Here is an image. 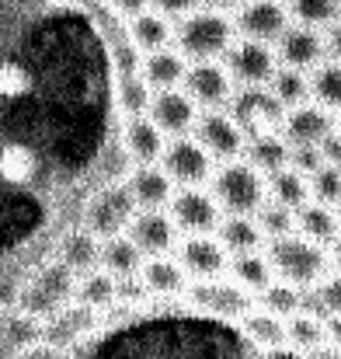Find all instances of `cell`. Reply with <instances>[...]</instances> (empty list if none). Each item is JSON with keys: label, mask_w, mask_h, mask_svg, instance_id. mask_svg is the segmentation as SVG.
Segmentation results:
<instances>
[{"label": "cell", "mask_w": 341, "mask_h": 359, "mask_svg": "<svg viewBox=\"0 0 341 359\" xmlns=\"http://www.w3.org/2000/svg\"><path fill=\"white\" fill-rule=\"evenodd\" d=\"M233 35H237L233 18H227V11H213V7H195L174 28V42L185 53V60H192V63L227 56Z\"/></svg>", "instance_id": "obj_1"}, {"label": "cell", "mask_w": 341, "mask_h": 359, "mask_svg": "<svg viewBox=\"0 0 341 359\" xmlns=\"http://www.w3.org/2000/svg\"><path fill=\"white\" fill-rule=\"evenodd\" d=\"M77 279H81V276H77L67 262L53 258V262L39 265V269L21 283V290H18V307L46 321V318H53L56 311H63L70 300H77Z\"/></svg>", "instance_id": "obj_2"}, {"label": "cell", "mask_w": 341, "mask_h": 359, "mask_svg": "<svg viewBox=\"0 0 341 359\" xmlns=\"http://www.w3.org/2000/svg\"><path fill=\"white\" fill-rule=\"evenodd\" d=\"M268 262L275 269L279 279L293 283V286H317L328 269H331V258L324 251V244L303 238V234H282V238L268 241Z\"/></svg>", "instance_id": "obj_3"}, {"label": "cell", "mask_w": 341, "mask_h": 359, "mask_svg": "<svg viewBox=\"0 0 341 359\" xmlns=\"http://www.w3.org/2000/svg\"><path fill=\"white\" fill-rule=\"evenodd\" d=\"M213 196L227 213H258L268 199V182L247 157H237L213 171Z\"/></svg>", "instance_id": "obj_4"}, {"label": "cell", "mask_w": 341, "mask_h": 359, "mask_svg": "<svg viewBox=\"0 0 341 359\" xmlns=\"http://www.w3.org/2000/svg\"><path fill=\"white\" fill-rule=\"evenodd\" d=\"M286 112L289 109L272 95L268 84H247V88L230 95V116L247 133V140L251 136H265V133H282Z\"/></svg>", "instance_id": "obj_5"}, {"label": "cell", "mask_w": 341, "mask_h": 359, "mask_svg": "<svg viewBox=\"0 0 341 359\" xmlns=\"http://www.w3.org/2000/svg\"><path fill=\"white\" fill-rule=\"evenodd\" d=\"M139 203L129 189V182H118V185H105L102 192L91 196L88 210H84V227L98 238H115V234H125L132 217H136Z\"/></svg>", "instance_id": "obj_6"}, {"label": "cell", "mask_w": 341, "mask_h": 359, "mask_svg": "<svg viewBox=\"0 0 341 359\" xmlns=\"http://www.w3.org/2000/svg\"><path fill=\"white\" fill-rule=\"evenodd\" d=\"M230 77L247 88V84H268L279 70V53L272 49V42H258V39H237L223 56Z\"/></svg>", "instance_id": "obj_7"}, {"label": "cell", "mask_w": 341, "mask_h": 359, "mask_svg": "<svg viewBox=\"0 0 341 359\" xmlns=\"http://www.w3.org/2000/svg\"><path fill=\"white\" fill-rule=\"evenodd\" d=\"M192 133L206 147V154L213 161H220V164L244 157V150H247V133L237 126V119L230 112H220V109H206Z\"/></svg>", "instance_id": "obj_8"}, {"label": "cell", "mask_w": 341, "mask_h": 359, "mask_svg": "<svg viewBox=\"0 0 341 359\" xmlns=\"http://www.w3.org/2000/svg\"><path fill=\"white\" fill-rule=\"evenodd\" d=\"M171 217L178 224V231H188V234H209L220 227V213L223 206L216 203L213 192L199 189V185H181V192L171 196Z\"/></svg>", "instance_id": "obj_9"}, {"label": "cell", "mask_w": 341, "mask_h": 359, "mask_svg": "<svg viewBox=\"0 0 341 359\" xmlns=\"http://www.w3.org/2000/svg\"><path fill=\"white\" fill-rule=\"evenodd\" d=\"M213 157L206 154V147L199 140H188V136H178L164 147V157H160V168L171 175V182L178 185H202L213 178Z\"/></svg>", "instance_id": "obj_10"}, {"label": "cell", "mask_w": 341, "mask_h": 359, "mask_svg": "<svg viewBox=\"0 0 341 359\" xmlns=\"http://www.w3.org/2000/svg\"><path fill=\"white\" fill-rule=\"evenodd\" d=\"M188 300L192 304H199V307H206L209 314H220V318H244L247 311H251V290H244L237 279L227 283L223 276H216V279H195L188 290Z\"/></svg>", "instance_id": "obj_11"}, {"label": "cell", "mask_w": 341, "mask_h": 359, "mask_svg": "<svg viewBox=\"0 0 341 359\" xmlns=\"http://www.w3.org/2000/svg\"><path fill=\"white\" fill-rule=\"evenodd\" d=\"M146 116L160 126L164 136L178 140V136H188V133L195 129V122H199V105H195V98H192L188 91L167 88V91H153Z\"/></svg>", "instance_id": "obj_12"}, {"label": "cell", "mask_w": 341, "mask_h": 359, "mask_svg": "<svg viewBox=\"0 0 341 359\" xmlns=\"http://www.w3.org/2000/svg\"><path fill=\"white\" fill-rule=\"evenodd\" d=\"M233 28L244 39L275 42L289 28V7H282V0H244L237 7Z\"/></svg>", "instance_id": "obj_13"}, {"label": "cell", "mask_w": 341, "mask_h": 359, "mask_svg": "<svg viewBox=\"0 0 341 359\" xmlns=\"http://www.w3.org/2000/svg\"><path fill=\"white\" fill-rule=\"evenodd\" d=\"M185 91L195 98L199 109H220L227 105L233 95V77H230L227 63L220 60H199L188 67L185 74Z\"/></svg>", "instance_id": "obj_14"}, {"label": "cell", "mask_w": 341, "mask_h": 359, "mask_svg": "<svg viewBox=\"0 0 341 359\" xmlns=\"http://www.w3.org/2000/svg\"><path fill=\"white\" fill-rule=\"evenodd\" d=\"M275 53H279V63H286V67L314 70L328 56V39L321 35V28H310V25L296 21L275 39Z\"/></svg>", "instance_id": "obj_15"}, {"label": "cell", "mask_w": 341, "mask_h": 359, "mask_svg": "<svg viewBox=\"0 0 341 359\" xmlns=\"http://www.w3.org/2000/svg\"><path fill=\"white\" fill-rule=\"evenodd\" d=\"M98 318H102V311H95V307H88L81 300H70L63 311H56L53 318L42 321V339L60 346V349H67V346L81 342L84 335H91L98 328Z\"/></svg>", "instance_id": "obj_16"}, {"label": "cell", "mask_w": 341, "mask_h": 359, "mask_svg": "<svg viewBox=\"0 0 341 359\" xmlns=\"http://www.w3.org/2000/svg\"><path fill=\"white\" fill-rule=\"evenodd\" d=\"M129 238L136 241V248L143 255H164L174 248V238H178V224L171 213H164L160 206L157 210H136L129 231Z\"/></svg>", "instance_id": "obj_17"}, {"label": "cell", "mask_w": 341, "mask_h": 359, "mask_svg": "<svg viewBox=\"0 0 341 359\" xmlns=\"http://www.w3.org/2000/svg\"><path fill=\"white\" fill-rule=\"evenodd\" d=\"M178 262L195 279H216L227 272V248L220 244V238L213 241L206 234H192L178 244Z\"/></svg>", "instance_id": "obj_18"}, {"label": "cell", "mask_w": 341, "mask_h": 359, "mask_svg": "<svg viewBox=\"0 0 341 359\" xmlns=\"http://www.w3.org/2000/svg\"><path fill=\"white\" fill-rule=\"evenodd\" d=\"M338 122H335V112H328L324 105H310V102H303V105H296V109H289L286 112V122H282V136L289 140V143H321L331 129H335Z\"/></svg>", "instance_id": "obj_19"}, {"label": "cell", "mask_w": 341, "mask_h": 359, "mask_svg": "<svg viewBox=\"0 0 341 359\" xmlns=\"http://www.w3.org/2000/svg\"><path fill=\"white\" fill-rule=\"evenodd\" d=\"M35 342H42V318L21 307L0 314V359H18Z\"/></svg>", "instance_id": "obj_20"}, {"label": "cell", "mask_w": 341, "mask_h": 359, "mask_svg": "<svg viewBox=\"0 0 341 359\" xmlns=\"http://www.w3.org/2000/svg\"><path fill=\"white\" fill-rule=\"evenodd\" d=\"M143 286L150 290V297H178L188 290V272L181 262H171L164 255H150L139 269Z\"/></svg>", "instance_id": "obj_21"}, {"label": "cell", "mask_w": 341, "mask_h": 359, "mask_svg": "<svg viewBox=\"0 0 341 359\" xmlns=\"http://www.w3.org/2000/svg\"><path fill=\"white\" fill-rule=\"evenodd\" d=\"M164 133L150 116H129L125 122V150L136 164H157L164 157Z\"/></svg>", "instance_id": "obj_22"}, {"label": "cell", "mask_w": 341, "mask_h": 359, "mask_svg": "<svg viewBox=\"0 0 341 359\" xmlns=\"http://www.w3.org/2000/svg\"><path fill=\"white\" fill-rule=\"evenodd\" d=\"M188 74V60L181 49H153L143 60V77L153 91H167V88H181Z\"/></svg>", "instance_id": "obj_23"}, {"label": "cell", "mask_w": 341, "mask_h": 359, "mask_svg": "<svg viewBox=\"0 0 341 359\" xmlns=\"http://www.w3.org/2000/svg\"><path fill=\"white\" fill-rule=\"evenodd\" d=\"M129 189L139 203V210H157V206H167L171 196H174V182L164 168L157 164H136L132 178H129Z\"/></svg>", "instance_id": "obj_24"}, {"label": "cell", "mask_w": 341, "mask_h": 359, "mask_svg": "<svg viewBox=\"0 0 341 359\" xmlns=\"http://www.w3.org/2000/svg\"><path fill=\"white\" fill-rule=\"evenodd\" d=\"M324 342H328V318L324 314H314V311L300 307L296 314L286 318V346H293V349L310 356Z\"/></svg>", "instance_id": "obj_25"}, {"label": "cell", "mask_w": 341, "mask_h": 359, "mask_svg": "<svg viewBox=\"0 0 341 359\" xmlns=\"http://www.w3.org/2000/svg\"><path fill=\"white\" fill-rule=\"evenodd\" d=\"M240 332H244V339L247 342H254L258 349H265V353H275V349H282L286 346V318H279V314H272V311H247L244 318H240Z\"/></svg>", "instance_id": "obj_26"}, {"label": "cell", "mask_w": 341, "mask_h": 359, "mask_svg": "<svg viewBox=\"0 0 341 359\" xmlns=\"http://www.w3.org/2000/svg\"><path fill=\"white\" fill-rule=\"evenodd\" d=\"M296 231H300L303 238H310L328 248V244L341 234V217L335 213V206L314 199V203H303V206L296 210Z\"/></svg>", "instance_id": "obj_27"}, {"label": "cell", "mask_w": 341, "mask_h": 359, "mask_svg": "<svg viewBox=\"0 0 341 359\" xmlns=\"http://www.w3.org/2000/svg\"><path fill=\"white\" fill-rule=\"evenodd\" d=\"M129 39H132V46L143 49V53L164 49V46L174 39L171 18H164V14L153 11V7H146V11H139L136 18H129Z\"/></svg>", "instance_id": "obj_28"}, {"label": "cell", "mask_w": 341, "mask_h": 359, "mask_svg": "<svg viewBox=\"0 0 341 359\" xmlns=\"http://www.w3.org/2000/svg\"><path fill=\"white\" fill-rule=\"evenodd\" d=\"M56 258L67 262L77 276H84V272H91V269L102 265V238L91 234L88 227L84 231H70L63 238V244H60V255Z\"/></svg>", "instance_id": "obj_29"}, {"label": "cell", "mask_w": 341, "mask_h": 359, "mask_svg": "<svg viewBox=\"0 0 341 359\" xmlns=\"http://www.w3.org/2000/svg\"><path fill=\"white\" fill-rule=\"evenodd\" d=\"M220 244L233 251V255H244V251H258L261 248V227H258V220L251 217V213H227L223 220H220Z\"/></svg>", "instance_id": "obj_30"}, {"label": "cell", "mask_w": 341, "mask_h": 359, "mask_svg": "<svg viewBox=\"0 0 341 359\" xmlns=\"http://www.w3.org/2000/svg\"><path fill=\"white\" fill-rule=\"evenodd\" d=\"M244 157L261 171V175H275L279 168L289 164V140L282 133H265V136H251Z\"/></svg>", "instance_id": "obj_31"}, {"label": "cell", "mask_w": 341, "mask_h": 359, "mask_svg": "<svg viewBox=\"0 0 341 359\" xmlns=\"http://www.w3.org/2000/svg\"><path fill=\"white\" fill-rule=\"evenodd\" d=\"M102 269H109L115 279L122 276H136L143 269V251L136 248V241L129 234H115L102 241Z\"/></svg>", "instance_id": "obj_32"}, {"label": "cell", "mask_w": 341, "mask_h": 359, "mask_svg": "<svg viewBox=\"0 0 341 359\" xmlns=\"http://www.w3.org/2000/svg\"><path fill=\"white\" fill-rule=\"evenodd\" d=\"M268 199H275L289 210H300L303 203H310V178L303 171H296L293 164H286L275 175H268Z\"/></svg>", "instance_id": "obj_33"}, {"label": "cell", "mask_w": 341, "mask_h": 359, "mask_svg": "<svg viewBox=\"0 0 341 359\" xmlns=\"http://www.w3.org/2000/svg\"><path fill=\"white\" fill-rule=\"evenodd\" d=\"M310 98L324 105L328 112H341V63L321 60L310 74Z\"/></svg>", "instance_id": "obj_34"}, {"label": "cell", "mask_w": 341, "mask_h": 359, "mask_svg": "<svg viewBox=\"0 0 341 359\" xmlns=\"http://www.w3.org/2000/svg\"><path fill=\"white\" fill-rule=\"evenodd\" d=\"M230 269H233V279H237L244 290H251V293H261V290L272 283V276H275V269H272L268 255H261V251L233 255Z\"/></svg>", "instance_id": "obj_35"}, {"label": "cell", "mask_w": 341, "mask_h": 359, "mask_svg": "<svg viewBox=\"0 0 341 359\" xmlns=\"http://www.w3.org/2000/svg\"><path fill=\"white\" fill-rule=\"evenodd\" d=\"M268 88H272V95L286 109H296V105L310 102V77H307V70H296V67H286L282 63L275 70V77L268 81Z\"/></svg>", "instance_id": "obj_36"}, {"label": "cell", "mask_w": 341, "mask_h": 359, "mask_svg": "<svg viewBox=\"0 0 341 359\" xmlns=\"http://www.w3.org/2000/svg\"><path fill=\"white\" fill-rule=\"evenodd\" d=\"M115 279L109 269H91V272H84L81 279H77V300L81 304H88V307H95V311H105L109 304H115Z\"/></svg>", "instance_id": "obj_37"}, {"label": "cell", "mask_w": 341, "mask_h": 359, "mask_svg": "<svg viewBox=\"0 0 341 359\" xmlns=\"http://www.w3.org/2000/svg\"><path fill=\"white\" fill-rule=\"evenodd\" d=\"M35 168H39V161H35V154H32L25 143H7V147L0 150V178H4V182L25 185V182H32Z\"/></svg>", "instance_id": "obj_38"}, {"label": "cell", "mask_w": 341, "mask_h": 359, "mask_svg": "<svg viewBox=\"0 0 341 359\" xmlns=\"http://www.w3.org/2000/svg\"><path fill=\"white\" fill-rule=\"evenodd\" d=\"M150 98H153V88L146 84V77L136 74V70H125L122 81H118V105H122V112L125 116H146Z\"/></svg>", "instance_id": "obj_39"}, {"label": "cell", "mask_w": 341, "mask_h": 359, "mask_svg": "<svg viewBox=\"0 0 341 359\" xmlns=\"http://www.w3.org/2000/svg\"><path fill=\"white\" fill-rule=\"evenodd\" d=\"M261 307L272 311V314H279V318H289V314H296L303 307V293H300V286H293L286 279H279V283L272 279L261 290Z\"/></svg>", "instance_id": "obj_40"}, {"label": "cell", "mask_w": 341, "mask_h": 359, "mask_svg": "<svg viewBox=\"0 0 341 359\" xmlns=\"http://www.w3.org/2000/svg\"><path fill=\"white\" fill-rule=\"evenodd\" d=\"M254 220H258L261 234L268 241L296 231V210H289V206H282V203H275V199H265L261 210L254 213Z\"/></svg>", "instance_id": "obj_41"}, {"label": "cell", "mask_w": 341, "mask_h": 359, "mask_svg": "<svg viewBox=\"0 0 341 359\" xmlns=\"http://www.w3.org/2000/svg\"><path fill=\"white\" fill-rule=\"evenodd\" d=\"M289 14H293L300 25L328 28L341 14V0H289Z\"/></svg>", "instance_id": "obj_42"}, {"label": "cell", "mask_w": 341, "mask_h": 359, "mask_svg": "<svg viewBox=\"0 0 341 359\" xmlns=\"http://www.w3.org/2000/svg\"><path fill=\"white\" fill-rule=\"evenodd\" d=\"M303 307L314 314H341V272H328L310 297H303Z\"/></svg>", "instance_id": "obj_43"}, {"label": "cell", "mask_w": 341, "mask_h": 359, "mask_svg": "<svg viewBox=\"0 0 341 359\" xmlns=\"http://www.w3.org/2000/svg\"><path fill=\"white\" fill-rule=\"evenodd\" d=\"M310 196H314L317 203L341 206V168L338 164H321V168L310 175Z\"/></svg>", "instance_id": "obj_44"}, {"label": "cell", "mask_w": 341, "mask_h": 359, "mask_svg": "<svg viewBox=\"0 0 341 359\" xmlns=\"http://www.w3.org/2000/svg\"><path fill=\"white\" fill-rule=\"evenodd\" d=\"M28 88H32V77H28L25 67H18V63H0V95H4V98H18V95H25Z\"/></svg>", "instance_id": "obj_45"}, {"label": "cell", "mask_w": 341, "mask_h": 359, "mask_svg": "<svg viewBox=\"0 0 341 359\" xmlns=\"http://www.w3.org/2000/svg\"><path fill=\"white\" fill-rule=\"evenodd\" d=\"M289 164L310 178V175L324 164V157H321V150H317L314 143H289Z\"/></svg>", "instance_id": "obj_46"}, {"label": "cell", "mask_w": 341, "mask_h": 359, "mask_svg": "<svg viewBox=\"0 0 341 359\" xmlns=\"http://www.w3.org/2000/svg\"><path fill=\"white\" fill-rule=\"evenodd\" d=\"M146 297H150V290L143 286L139 272H136V276H122V279L115 283V300H122V304H139V300H146Z\"/></svg>", "instance_id": "obj_47"}, {"label": "cell", "mask_w": 341, "mask_h": 359, "mask_svg": "<svg viewBox=\"0 0 341 359\" xmlns=\"http://www.w3.org/2000/svg\"><path fill=\"white\" fill-rule=\"evenodd\" d=\"M150 7L153 11H160L164 18H185V14H192L195 7H199V0H150Z\"/></svg>", "instance_id": "obj_48"}, {"label": "cell", "mask_w": 341, "mask_h": 359, "mask_svg": "<svg viewBox=\"0 0 341 359\" xmlns=\"http://www.w3.org/2000/svg\"><path fill=\"white\" fill-rule=\"evenodd\" d=\"M317 150H321V157H324V164H338L341 168V129L335 126L321 143H317Z\"/></svg>", "instance_id": "obj_49"}, {"label": "cell", "mask_w": 341, "mask_h": 359, "mask_svg": "<svg viewBox=\"0 0 341 359\" xmlns=\"http://www.w3.org/2000/svg\"><path fill=\"white\" fill-rule=\"evenodd\" d=\"M18 359H67V356H63V349H60V346H53V342H46V339H42V342H35L32 349H25Z\"/></svg>", "instance_id": "obj_50"}, {"label": "cell", "mask_w": 341, "mask_h": 359, "mask_svg": "<svg viewBox=\"0 0 341 359\" xmlns=\"http://www.w3.org/2000/svg\"><path fill=\"white\" fill-rule=\"evenodd\" d=\"M109 4H112L115 14H118V18H125V21H129V18H136L139 11H146V7H150V0H109Z\"/></svg>", "instance_id": "obj_51"}, {"label": "cell", "mask_w": 341, "mask_h": 359, "mask_svg": "<svg viewBox=\"0 0 341 359\" xmlns=\"http://www.w3.org/2000/svg\"><path fill=\"white\" fill-rule=\"evenodd\" d=\"M324 39H328V53H331V60H338L341 63V14L328 25V35H324Z\"/></svg>", "instance_id": "obj_52"}, {"label": "cell", "mask_w": 341, "mask_h": 359, "mask_svg": "<svg viewBox=\"0 0 341 359\" xmlns=\"http://www.w3.org/2000/svg\"><path fill=\"white\" fill-rule=\"evenodd\" d=\"M328 342L341 349V314H328Z\"/></svg>", "instance_id": "obj_53"}, {"label": "cell", "mask_w": 341, "mask_h": 359, "mask_svg": "<svg viewBox=\"0 0 341 359\" xmlns=\"http://www.w3.org/2000/svg\"><path fill=\"white\" fill-rule=\"evenodd\" d=\"M202 7H213V11H233V7H240L244 0H199Z\"/></svg>", "instance_id": "obj_54"}, {"label": "cell", "mask_w": 341, "mask_h": 359, "mask_svg": "<svg viewBox=\"0 0 341 359\" xmlns=\"http://www.w3.org/2000/svg\"><path fill=\"white\" fill-rule=\"evenodd\" d=\"M328 258H331V265H335V269L341 272V234L331 241V244H328Z\"/></svg>", "instance_id": "obj_55"}, {"label": "cell", "mask_w": 341, "mask_h": 359, "mask_svg": "<svg viewBox=\"0 0 341 359\" xmlns=\"http://www.w3.org/2000/svg\"><path fill=\"white\" fill-rule=\"evenodd\" d=\"M338 217H341V210H338Z\"/></svg>", "instance_id": "obj_56"}, {"label": "cell", "mask_w": 341, "mask_h": 359, "mask_svg": "<svg viewBox=\"0 0 341 359\" xmlns=\"http://www.w3.org/2000/svg\"><path fill=\"white\" fill-rule=\"evenodd\" d=\"M338 129H341V122H338Z\"/></svg>", "instance_id": "obj_57"}, {"label": "cell", "mask_w": 341, "mask_h": 359, "mask_svg": "<svg viewBox=\"0 0 341 359\" xmlns=\"http://www.w3.org/2000/svg\"><path fill=\"white\" fill-rule=\"evenodd\" d=\"M0 314H4V311H0Z\"/></svg>", "instance_id": "obj_58"}]
</instances>
